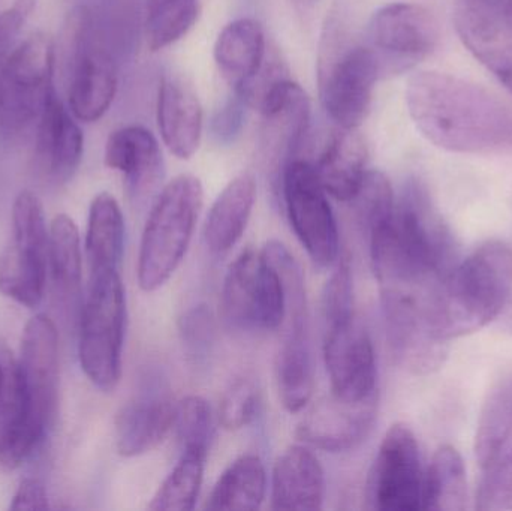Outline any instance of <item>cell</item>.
<instances>
[{
	"label": "cell",
	"instance_id": "obj_1",
	"mask_svg": "<svg viewBox=\"0 0 512 511\" xmlns=\"http://www.w3.org/2000/svg\"><path fill=\"white\" fill-rule=\"evenodd\" d=\"M406 105L418 131L439 149L469 155L512 149V108L471 81L417 72L406 84Z\"/></svg>",
	"mask_w": 512,
	"mask_h": 511
},
{
	"label": "cell",
	"instance_id": "obj_2",
	"mask_svg": "<svg viewBox=\"0 0 512 511\" xmlns=\"http://www.w3.org/2000/svg\"><path fill=\"white\" fill-rule=\"evenodd\" d=\"M512 296V248L492 240L460 260L441 282L435 330L445 344L492 323Z\"/></svg>",
	"mask_w": 512,
	"mask_h": 511
},
{
	"label": "cell",
	"instance_id": "obj_3",
	"mask_svg": "<svg viewBox=\"0 0 512 511\" xmlns=\"http://www.w3.org/2000/svg\"><path fill=\"white\" fill-rule=\"evenodd\" d=\"M203 203V183L191 174L176 177L159 192L141 237L137 267L141 290H159L179 269L191 245Z\"/></svg>",
	"mask_w": 512,
	"mask_h": 511
},
{
	"label": "cell",
	"instance_id": "obj_4",
	"mask_svg": "<svg viewBox=\"0 0 512 511\" xmlns=\"http://www.w3.org/2000/svg\"><path fill=\"white\" fill-rule=\"evenodd\" d=\"M126 297L120 272L90 275L78 318V357L93 386L113 392L122 378Z\"/></svg>",
	"mask_w": 512,
	"mask_h": 511
},
{
	"label": "cell",
	"instance_id": "obj_5",
	"mask_svg": "<svg viewBox=\"0 0 512 511\" xmlns=\"http://www.w3.org/2000/svg\"><path fill=\"white\" fill-rule=\"evenodd\" d=\"M60 38V54L68 69L69 110L80 122H96L113 104L117 74L92 11L86 6L75 8Z\"/></svg>",
	"mask_w": 512,
	"mask_h": 511
},
{
	"label": "cell",
	"instance_id": "obj_6",
	"mask_svg": "<svg viewBox=\"0 0 512 511\" xmlns=\"http://www.w3.org/2000/svg\"><path fill=\"white\" fill-rule=\"evenodd\" d=\"M381 72L372 48L345 41L336 29L327 33L319 56V95L339 128L357 129L366 120Z\"/></svg>",
	"mask_w": 512,
	"mask_h": 511
},
{
	"label": "cell",
	"instance_id": "obj_7",
	"mask_svg": "<svg viewBox=\"0 0 512 511\" xmlns=\"http://www.w3.org/2000/svg\"><path fill=\"white\" fill-rule=\"evenodd\" d=\"M48 240L41 201L23 191L12 206V240L0 254V293L26 308H38L48 276Z\"/></svg>",
	"mask_w": 512,
	"mask_h": 511
},
{
	"label": "cell",
	"instance_id": "obj_8",
	"mask_svg": "<svg viewBox=\"0 0 512 511\" xmlns=\"http://www.w3.org/2000/svg\"><path fill=\"white\" fill-rule=\"evenodd\" d=\"M56 48L50 36L35 33L14 47L0 71V132L23 134L39 119L54 90Z\"/></svg>",
	"mask_w": 512,
	"mask_h": 511
},
{
	"label": "cell",
	"instance_id": "obj_9",
	"mask_svg": "<svg viewBox=\"0 0 512 511\" xmlns=\"http://www.w3.org/2000/svg\"><path fill=\"white\" fill-rule=\"evenodd\" d=\"M222 315L240 332H270L285 320V290L264 252L246 249L228 267L222 287Z\"/></svg>",
	"mask_w": 512,
	"mask_h": 511
},
{
	"label": "cell",
	"instance_id": "obj_10",
	"mask_svg": "<svg viewBox=\"0 0 512 511\" xmlns=\"http://www.w3.org/2000/svg\"><path fill=\"white\" fill-rule=\"evenodd\" d=\"M282 194L289 224L310 260L322 269L336 264L339 228L315 165L304 159L289 162L282 171Z\"/></svg>",
	"mask_w": 512,
	"mask_h": 511
},
{
	"label": "cell",
	"instance_id": "obj_11",
	"mask_svg": "<svg viewBox=\"0 0 512 511\" xmlns=\"http://www.w3.org/2000/svg\"><path fill=\"white\" fill-rule=\"evenodd\" d=\"M424 473L414 432L402 423L391 426L367 479V507L376 511L423 510Z\"/></svg>",
	"mask_w": 512,
	"mask_h": 511
},
{
	"label": "cell",
	"instance_id": "obj_12",
	"mask_svg": "<svg viewBox=\"0 0 512 511\" xmlns=\"http://www.w3.org/2000/svg\"><path fill=\"white\" fill-rule=\"evenodd\" d=\"M370 48L381 62L409 68L435 51L441 39V27L426 6L397 2L382 6L370 18L367 29Z\"/></svg>",
	"mask_w": 512,
	"mask_h": 511
},
{
	"label": "cell",
	"instance_id": "obj_13",
	"mask_svg": "<svg viewBox=\"0 0 512 511\" xmlns=\"http://www.w3.org/2000/svg\"><path fill=\"white\" fill-rule=\"evenodd\" d=\"M325 368L331 395L348 402L378 398L375 348L357 317L324 326Z\"/></svg>",
	"mask_w": 512,
	"mask_h": 511
},
{
	"label": "cell",
	"instance_id": "obj_14",
	"mask_svg": "<svg viewBox=\"0 0 512 511\" xmlns=\"http://www.w3.org/2000/svg\"><path fill=\"white\" fill-rule=\"evenodd\" d=\"M18 363L33 426L44 440L59 407V336L47 315H35L24 327Z\"/></svg>",
	"mask_w": 512,
	"mask_h": 511
},
{
	"label": "cell",
	"instance_id": "obj_15",
	"mask_svg": "<svg viewBox=\"0 0 512 511\" xmlns=\"http://www.w3.org/2000/svg\"><path fill=\"white\" fill-rule=\"evenodd\" d=\"M454 21L472 56L512 93V0H456Z\"/></svg>",
	"mask_w": 512,
	"mask_h": 511
},
{
	"label": "cell",
	"instance_id": "obj_16",
	"mask_svg": "<svg viewBox=\"0 0 512 511\" xmlns=\"http://www.w3.org/2000/svg\"><path fill=\"white\" fill-rule=\"evenodd\" d=\"M378 402V398L348 402L327 396L307 411L298 425V438L324 452L354 450L372 432L378 417Z\"/></svg>",
	"mask_w": 512,
	"mask_h": 511
},
{
	"label": "cell",
	"instance_id": "obj_17",
	"mask_svg": "<svg viewBox=\"0 0 512 511\" xmlns=\"http://www.w3.org/2000/svg\"><path fill=\"white\" fill-rule=\"evenodd\" d=\"M174 404L167 384L159 378L146 381L140 392L120 408L116 417L119 455L137 458L164 443L173 429Z\"/></svg>",
	"mask_w": 512,
	"mask_h": 511
},
{
	"label": "cell",
	"instance_id": "obj_18",
	"mask_svg": "<svg viewBox=\"0 0 512 511\" xmlns=\"http://www.w3.org/2000/svg\"><path fill=\"white\" fill-rule=\"evenodd\" d=\"M256 110L261 113V140L267 156L280 168L294 161L310 123V101L300 84L283 78L274 84Z\"/></svg>",
	"mask_w": 512,
	"mask_h": 511
},
{
	"label": "cell",
	"instance_id": "obj_19",
	"mask_svg": "<svg viewBox=\"0 0 512 511\" xmlns=\"http://www.w3.org/2000/svg\"><path fill=\"white\" fill-rule=\"evenodd\" d=\"M41 441L30 417L20 363L0 341V467H20Z\"/></svg>",
	"mask_w": 512,
	"mask_h": 511
},
{
	"label": "cell",
	"instance_id": "obj_20",
	"mask_svg": "<svg viewBox=\"0 0 512 511\" xmlns=\"http://www.w3.org/2000/svg\"><path fill=\"white\" fill-rule=\"evenodd\" d=\"M35 158L42 173L56 183H65L80 167L84 135L74 114L63 105L56 89L50 93L38 119Z\"/></svg>",
	"mask_w": 512,
	"mask_h": 511
},
{
	"label": "cell",
	"instance_id": "obj_21",
	"mask_svg": "<svg viewBox=\"0 0 512 511\" xmlns=\"http://www.w3.org/2000/svg\"><path fill=\"white\" fill-rule=\"evenodd\" d=\"M162 141L174 156L195 155L203 135V108L194 87L179 74H167L159 84L156 105Z\"/></svg>",
	"mask_w": 512,
	"mask_h": 511
},
{
	"label": "cell",
	"instance_id": "obj_22",
	"mask_svg": "<svg viewBox=\"0 0 512 511\" xmlns=\"http://www.w3.org/2000/svg\"><path fill=\"white\" fill-rule=\"evenodd\" d=\"M105 165L125 176L129 189L137 197L158 188L164 173L161 146L144 126L117 129L105 144Z\"/></svg>",
	"mask_w": 512,
	"mask_h": 511
},
{
	"label": "cell",
	"instance_id": "obj_23",
	"mask_svg": "<svg viewBox=\"0 0 512 511\" xmlns=\"http://www.w3.org/2000/svg\"><path fill=\"white\" fill-rule=\"evenodd\" d=\"M325 498V474L309 449L291 446L274 462L271 509L319 510Z\"/></svg>",
	"mask_w": 512,
	"mask_h": 511
},
{
	"label": "cell",
	"instance_id": "obj_24",
	"mask_svg": "<svg viewBox=\"0 0 512 511\" xmlns=\"http://www.w3.org/2000/svg\"><path fill=\"white\" fill-rule=\"evenodd\" d=\"M48 272L57 308L65 320L80 318L83 297V257H81L80 233L72 218L62 213L53 219L48 240Z\"/></svg>",
	"mask_w": 512,
	"mask_h": 511
},
{
	"label": "cell",
	"instance_id": "obj_25",
	"mask_svg": "<svg viewBox=\"0 0 512 511\" xmlns=\"http://www.w3.org/2000/svg\"><path fill=\"white\" fill-rule=\"evenodd\" d=\"M367 158L366 141L357 129L340 128L313 165L327 194L349 203L366 177Z\"/></svg>",
	"mask_w": 512,
	"mask_h": 511
},
{
	"label": "cell",
	"instance_id": "obj_26",
	"mask_svg": "<svg viewBox=\"0 0 512 511\" xmlns=\"http://www.w3.org/2000/svg\"><path fill=\"white\" fill-rule=\"evenodd\" d=\"M255 201L256 183L251 174H240L225 186L204 225V239L212 254H227L239 243L251 221Z\"/></svg>",
	"mask_w": 512,
	"mask_h": 511
},
{
	"label": "cell",
	"instance_id": "obj_27",
	"mask_svg": "<svg viewBox=\"0 0 512 511\" xmlns=\"http://www.w3.org/2000/svg\"><path fill=\"white\" fill-rule=\"evenodd\" d=\"M276 386L280 404L288 413H300L312 399L315 363L309 326L283 329L276 357Z\"/></svg>",
	"mask_w": 512,
	"mask_h": 511
},
{
	"label": "cell",
	"instance_id": "obj_28",
	"mask_svg": "<svg viewBox=\"0 0 512 511\" xmlns=\"http://www.w3.org/2000/svg\"><path fill=\"white\" fill-rule=\"evenodd\" d=\"M267 51L261 24L254 18H239L219 33L213 53L219 71L237 90L258 74Z\"/></svg>",
	"mask_w": 512,
	"mask_h": 511
},
{
	"label": "cell",
	"instance_id": "obj_29",
	"mask_svg": "<svg viewBox=\"0 0 512 511\" xmlns=\"http://www.w3.org/2000/svg\"><path fill=\"white\" fill-rule=\"evenodd\" d=\"M125 249V219L113 195L101 192L93 198L87 222L86 254L90 275L120 272Z\"/></svg>",
	"mask_w": 512,
	"mask_h": 511
},
{
	"label": "cell",
	"instance_id": "obj_30",
	"mask_svg": "<svg viewBox=\"0 0 512 511\" xmlns=\"http://www.w3.org/2000/svg\"><path fill=\"white\" fill-rule=\"evenodd\" d=\"M267 495V473L258 455L240 456L222 473L207 500L210 510H258Z\"/></svg>",
	"mask_w": 512,
	"mask_h": 511
},
{
	"label": "cell",
	"instance_id": "obj_31",
	"mask_svg": "<svg viewBox=\"0 0 512 511\" xmlns=\"http://www.w3.org/2000/svg\"><path fill=\"white\" fill-rule=\"evenodd\" d=\"M468 506L465 462L454 447L442 446L424 473L423 510L463 511Z\"/></svg>",
	"mask_w": 512,
	"mask_h": 511
},
{
	"label": "cell",
	"instance_id": "obj_32",
	"mask_svg": "<svg viewBox=\"0 0 512 511\" xmlns=\"http://www.w3.org/2000/svg\"><path fill=\"white\" fill-rule=\"evenodd\" d=\"M475 450L481 467L512 459V378L499 384L484 405Z\"/></svg>",
	"mask_w": 512,
	"mask_h": 511
},
{
	"label": "cell",
	"instance_id": "obj_33",
	"mask_svg": "<svg viewBox=\"0 0 512 511\" xmlns=\"http://www.w3.org/2000/svg\"><path fill=\"white\" fill-rule=\"evenodd\" d=\"M200 0H147L144 32L150 50L170 47L197 23Z\"/></svg>",
	"mask_w": 512,
	"mask_h": 511
},
{
	"label": "cell",
	"instance_id": "obj_34",
	"mask_svg": "<svg viewBox=\"0 0 512 511\" xmlns=\"http://www.w3.org/2000/svg\"><path fill=\"white\" fill-rule=\"evenodd\" d=\"M207 456L182 452L179 462L156 491L149 504L152 511H191L197 506L203 486Z\"/></svg>",
	"mask_w": 512,
	"mask_h": 511
},
{
	"label": "cell",
	"instance_id": "obj_35",
	"mask_svg": "<svg viewBox=\"0 0 512 511\" xmlns=\"http://www.w3.org/2000/svg\"><path fill=\"white\" fill-rule=\"evenodd\" d=\"M173 429L182 452L209 456L215 437V416L206 399L191 395L177 402Z\"/></svg>",
	"mask_w": 512,
	"mask_h": 511
},
{
	"label": "cell",
	"instance_id": "obj_36",
	"mask_svg": "<svg viewBox=\"0 0 512 511\" xmlns=\"http://www.w3.org/2000/svg\"><path fill=\"white\" fill-rule=\"evenodd\" d=\"M349 203L354 204L358 224L367 236L393 213L396 206L390 180L381 171H367L360 189Z\"/></svg>",
	"mask_w": 512,
	"mask_h": 511
},
{
	"label": "cell",
	"instance_id": "obj_37",
	"mask_svg": "<svg viewBox=\"0 0 512 511\" xmlns=\"http://www.w3.org/2000/svg\"><path fill=\"white\" fill-rule=\"evenodd\" d=\"M261 393L252 377L242 375L231 381L219 405V423L227 431H240L251 425L259 413Z\"/></svg>",
	"mask_w": 512,
	"mask_h": 511
},
{
	"label": "cell",
	"instance_id": "obj_38",
	"mask_svg": "<svg viewBox=\"0 0 512 511\" xmlns=\"http://www.w3.org/2000/svg\"><path fill=\"white\" fill-rule=\"evenodd\" d=\"M215 332V317L204 303L192 306L180 318L183 348L195 363L204 362L212 354Z\"/></svg>",
	"mask_w": 512,
	"mask_h": 511
},
{
	"label": "cell",
	"instance_id": "obj_39",
	"mask_svg": "<svg viewBox=\"0 0 512 511\" xmlns=\"http://www.w3.org/2000/svg\"><path fill=\"white\" fill-rule=\"evenodd\" d=\"M321 308L324 326L354 317V282L348 258L337 261L336 270L325 284Z\"/></svg>",
	"mask_w": 512,
	"mask_h": 511
},
{
	"label": "cell",
	"instance_id": "obj_40",
	"mask_svg": "<svg viewBox=\"0 0 512 511\" xmlns=\"http://www.w3.org/2000/svg\"><path fill=\"white\" fill-rule=\"evenodd\" d=\"M35 9V0H15L12 6L0 14V71L11 51L17 36Z\"/></svg>",
	"mask_w": 512,
	"mask_h": 511
},
{
	"label": "cell",
	"instance_id": "obj_41",
	"mask_svg": "<svg viewBox=\"0 0 512 511\" xmlns=\"http://www.w3.org/2000/svg\"><path fill=\"white\" fill-rule=\"evenodd\" d=\"M9 509L15 511L50 509L45 486L39 480L24 479L18 486Z\"/></svg>",
	"mask_w": 512,
	"mask_h": 511
},
{
	"label": "cell",
	"instance_id": "obj_42",
	"mask_svg": "<svg viewBox=\"0 0 512 511\" xmlns=\"http://www.w3.org/2000/svg\"><path fill=\"white\" fill-rule=\"evenodd\" d=\"M318 2L319 0H295V5H297L301 11H309V9H312Z\"/></svg>",
	"mask_w": 512,
	"mask_h": 511
},
{
	"label": "cell",
	"instance_id": "obj_43",
	"mask_svg": "<svg viewBox=\"0 0 512 511\" xmlns=\"http://www.w3.org/2000/svg\"><path fill=\"white\" fill-rule=\"evenodd\" d=\"M508 326H510V329L512 330V312L510 317H508Z\"/></svg>",
	"mask_w": 512,
	"mask_h": 511
}]
</instances>
